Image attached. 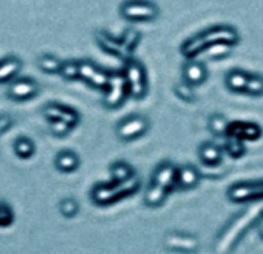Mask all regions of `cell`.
Here are the masks:
<instances>
[{
    "instance_id": "cell-1",
    "label": "cell",
    "mask_w": 263,
    "mask_h": 254,
    "mask_svg": "<svg viewBox=\"0 0 263 254\" xmlns=\"http://www.w3.org/2000/svg\"><path fill=\"white\" fill-rule=\"evenodd\" d=\"M239 40V34L234 28L231 26H216L211 29H206L205 32L186 40L182 45V52L186 57H194L197 56L202 49H206L210 45L216 43V42H227L230 45L237 43Z\"/></svg>"
},
{
    "instance_id": "cell-2",
    "label": "cell",
    "mask_w": 263,
    "mask_h": 254,
    "mask_svg": "<svg viewBox=\"0 0 263 254\" xmlns=\"http://www.w3.org/2000/svg\"><path fill=\"white\" fill-rule=\"evenodd\" d=\"M140 187V180L134 174L125 182H112L111 185H96L91 191V201L96 205L105 207L125 196L136 193Z\"/></svg>"
},
{
    "instance_id": "cell-3",
    "label": "cell",
    "mask_w": 263,
    "mask_h": 254,
    "mask_svg": "<svg viewBox=\"0 0 263 254\" xmlns=\"http://www.w3.org/2000/svg\"><path fill=\"white\" fill-rule=\"evenodd\" d=\"M263 213V205H256L250 210H247L243 214H240L237 219L233 221V224H230V227H227V230L222 233L216 248L219 253H225L230 251L233 248V245L237 242V239L245 233V230L260 216Z\"/></svg>"
},
{
    "instance_id": "cell-4",
    "label": "cell",
    "mask_w": 263,
    "mask_h": 254,
    "mask_svg": "<svg viewBox=\"0 0 263 254\" xmlns=\"http://www.w3.org/2000/svg\"><path fill=\"white\" fill-rule=\"evenodd\" d=\"M120 14L129 22H149L157 17L159 9L146 0H126L120 6Z\"/></svg>"
},
{
    "instance_id": "cell-5",
    "label": "cell",
    "mask_w": 263,
    "mask_h": 254,
    "mask_svg": "<svg viewBox=\"0 0 263 254\" xmlns=\"http://www.w3.org/2000/svg\"><path fill=\"white\" fill-rule=\"evenodd\" d=\"M125 77L129 89V96L134 99H143L148 91V82H146V72L140 62L129 60L126 63Z\"/></svg>"
},
{
    "instance_id": "cell-6",
    "label": "cell",
    "mask_w": 263,
    "mask_h": 254,
    "mask_svg": "<svg viewBox=\"0 0 263 254\" xmlns=\"http://www.w3.org/2000/svg\"><path fill=\"white\" fill-rule=\"evenodd\" d=\"M106 94L103 97V105L109 110H116L123 105L126 96L129 94L125 74H109V82L106 86Z\"/></svg>"
},
{
    "instance_id": "cell-7",
    "label": "cell",
    "mask_w": 263,
    "mask_h": 254,
    "mask_svg": "<svg viewBox=\"0 0 263 254\" xmlns=\"http://www.w3.org/2000/svg\"><path fill=\"white\" fill-rule=\"evenodd\" d=\"M39 93H40L39 83L31 77H23L9 83L6 96L14 102H26L34 99Z\"/></svg>"
},
{
    "instance_id": "cell-8",
    "label": "cell",
    "mask_w": 263,
    "mask_h": 254,
    "mask_svg": "<svg viewBox=\"0 0 263 254\" xmlns=\"http://www.w3.org/2000/svg\"><path fill=\"white\" fill-rule=\"evenodd\" d=\"M148 126H149V123L143 116L134 114V116H129V117L123 119L117 125L116 133L122 140H134V139L143 136L146 133Z\"/></svg>"
},
{
    "instance_id": "cell-9",
    "label": "cell",
    "mask_w": 263,
    "mask_h": 254,
    "mask_svg": "<svg viewBox=\"0 0 263 254\" xmlns=\"http://www.w3.org/2000/svg\"><path fill=\"white\" fill-rule=\"evenodd\" d=\"M79 79L86 82L92 88L106 89L108 82H109V74L97 68L92 62L82 60L79 62Z\"/></svg>"
},
{
    "instance_id": "cell-10",
    "label": "cell",
    "mask_w": 263,
    "mask_h": 254,
    "mask_svg": "<svg viewBox=\"0 0 263 254\" xmlns=\"http://www.w3.org/2000/svg\"><path fill=\"white\" fill-rule=\"evenodd\" d=\"M43 116L48 120L62 119V120L68 122L72 128L76 125H79V122H80V114L77 113V110H74L68 105L59 103V102H51V103L45 105L43 106Z\"/></svg>"
},
{
    "instance_id": "cell-11",
    "label": "cell",
    "mask_w": 263,
    "mask_h": 254,
    "mask_svg": "<svg viewBox=\"0 0 263 254\" xmlns=\"http://www.w3.org/2000/svg\"><path fill=\"white\" fill-rule=\"evenodd\" d=\"M228 197H230L233 202L251 201V199H262L263 182H259V184H242V185H234V187L228 191Z\"/></svg>"
},
{
    "instance_id": "cell-12",
    "label": "cell",
    "mask_w": 263,
    "mask_h": 254,
    "mask_svg": "<svg viewBox=\"0 0 263 254\" xmlns=\"http://www.w3.org/2000/svg\"><path fill=\"white\" fill-rule=\"evenodd\" d=\"M23 62L15 56H6L0 59V85L11 83L22 71Z\"/></svg>"
},
{
    "instance_id": "cell-13",
    "label": "cell",
    "mask_w": 263,
    "mask_h": 254,
    "mask_svg": "<svg viewBox=\"0 0 263 254\" xmlns=\"http://www.w3.org/2000/svg\"><path fill=\"white\" fill-rule=\"evenodd\" d=\"M54 165H55L57 171H60L63 174H69V173H74L79 170L80 157L77 156V153H74L71 150H62L55 154Z\"/></svg>"
},
{
    "instance_id": "cell-14",
    "label": "cell",
    "mask_w": 263,
    "mask_h": 254,
    "mask_svg": "<svg viewBox=\"0 0 263 254\" xmlns=\"http://www.w3.org/2000/svg\"><path fill=\"white\" fill-rule=\"evenodd\" d=\"M176 180H177V168L173 164L165 162L160 167H157L156 171L153 173L151 184H157L168 190L176 184Z\"/></svg>"
},
{
    "instance_id": "cell-15",
    "label": "cell",
    "mask_w": 263,
    "mask_h": 254,
    "mask_svg": "<svg viewBox=\"0 0 263 254\" xmlns=\"http://www.w3.org/2000/svg\"><path fill=\"white\" fill-rule=\"evenodd\" d=\"M206 68L200 63V62H188L185 66H183V79L186 83L193 85V86H197L200 83H203L206 80Z\"/></svg>"
},
{
    "instance_id": "cell-16",
    "label": "cell",
    "mask_w": 263,
    "mask_h": 254,
    "mask_svg": "<svg viewBox=\"0 0 263 254\" xmlns=\"http://www.w3.org/2000/svg\"><path fill=\"white\" fill-rule=\"evenodd\" d=\"M165 244L170 248L174 250H185V251H194L197 248V239L188 234L180 233H170L165 236Z\"/></svg>"
},
{
    "instance_id": "cell-17",
    "label": "cell",
    "mask_w": 263,
    "mask_h": 254,
    "mask_svg": "<svg viewBox=\"0 0 263 254\" xmlns=\"http://www.w3.org/2000/svg\"><path fill=\"white\" fill-rule=\"evenodd\" d=\"M12 150H14V153H15V156H17L18 159L28 160V159H31V157L34 156V153H35V145H34V142H32L29 137H26V136H18V137L14 140V143H12Z\"/></svg>"
},
{
    "instance_id": "cell-18",
    "label": "cell",
    "mask_w": 263,
    "mask_h": 254,
    "mask_svg": "<svg viewBox=\"0 0 263 254\" xmlns=\"http://www.w3.org/2000/svg\"><path fill=\"white\" fill-rule=\"evenodd\" d=\"M199 180H200V174L194 167H182L180 170H177L176 184L180 188H193L199 184Z\"/></svg>"
},
{
    "instance_id": "cell-19",
    "label": "cell",
    "mask_w": 263,
    "mask_h": 254,
    "mask_svg": "<svg viewBox=\"0 0 263 254\" xmlns=\"http://www.w3.org/2000/svg\"><path fill=\"white\" fill-rule=\"evenodd\" d=\"M165 199H166V188L157 184H151V187L145 193V204L151 208L160 207L165 202Z\"/></svg>"
},
{
    "instance_id": "cell-20",
    "label": "cell",
    "mask_w": 263,
    "mask_h": 254,
    "mask_svg": "<svg viewBox=\"0 0 263 254\" xmlns=\"http://www.w3.org/2000/svg\"><path fill=\"white\" fill-rule=\"evenodd\" d=\"M97 40H99V43H100V46L103 48V49H106L108 52H112V54H116V56H119V57H126V54H125V51H123V43H122V40L120 42H116L112 37H109L106 32H97Z\"/></svg>"
},
{
    "instance_id": "cell-21",
    "label": "cell",
    "mask_w": 263,
    "mask_h": 254,
    "mask_svg": "<svg viewBox=\"0 0 263 254\" xmlns=\"http://www.w3.org/2000/svg\"><path fill=\"white\" fill-rule=\"evenodd\" d=\"M37 66L40 68V71H43L46 74H59L60 66H62V60L52 54H43L39 57Z\"/></svg>"
},
{
    "instance_id": "cell-22",
    "label": "cell",
    "mask_w": 263,
    "mask_h": 254,
    "mask_svg": "<svg viewBox=\"0 0 263 254\" xmlns=\"http://www.w3.org/2000/svg\"><path fill=\"white\" fill-rule=\"evenodd\" d=\"M199 154L206 165H217L222 160V151L214 143H203L199 150Z\"/></svg>"
},
{
    "instance_id": "cell-23",
    "label": "cell",
    "mask_w": 263,
    "mask_h": 254,
    "mask_svg": "<svg viewBox=\"0 0 263 254\" xmlns=\"http://www.w3.org/2000/svg\"><path fill=\"white\" fill-rule=\"evenodd\" d=\"M247 80H248V74L239 69H231L227 74V86L231 91H245Z\"/></svg>"
},
{
    "instance_id": "cell-24",
    "label": "cell",
    "mask_w": 263,
    "mask_h": 254,
    "mask_svg": "<svg viewBox=\"0 0 263 254\" xmlns=\"http://www.w3.org/2000/svg\"><path fill=\"white\" fill-rule=\"evenodd\" d=\"M109 171H111V176H112V182H125V180H128L129 177L134 176L133 168L128 164H125V162L112 164Z\"/></svg>"
},
{
    "instance_id": "cell-25",
    "label": "cell",
    "mask_w": 263,
    "mask_h": 254,
    "mask_svg": "<svg viewBox=\"0 0 263 254\" xmlns=\"http://www.w3.org/2000/svg\"><path fill=\"white\" fill-rule=\"evenodd\" d=\"M228 120L223 117V116H220V114H214V116H211L210 117V120H208V126H210V131L213 133V134H216V136H219V137H222V136H225L227 134V131H228Z\"/></svg>"
},
{
    "instance_id": "cell-26",
    "label": "cell",
    "mask_w": 263,
    "mask_h": 254,
    "mask_svg": "<svg viewBox=\"0 0 263 254\" xmlns=\"http://www.w3.org/2000/svg\"><path fill=\"white\" fill-rule=\"evenodd\" d=\"M59 210H60V214L66 219H72L77 216L79 213V202L72 197H65L60 201L59 204Z\"/></svg>"
},
{
    "instance_id": "cell-27",
    "label": "cell",
    "mask_w": 263,
    "mask_h": 254,
    "mask_svg": "<svg viewBox=\"0 0 263 254\" xmlns=\"http://www.w3.org/2000/svg\"><path fill=\"white\" fill-rule=\"evenodd\" d=\"M230 51H231V45L227 43V42H216V43H213V45H210L206 48V52H208L210 59H214V60L227 57L230 54Z\"/></svg>"
},
{
    "instance_id": "cell-28",
    "label": "cell",
    "mask_w": 263,
    "mask_h": 254,
    "mask_svg": "<svg viewBox=\"0 0 263 254\" xmlns=\"http://www.w3.org/2000/svg\"><path fill=\"white\" fill-rule=\"evenodd\" d=\"M14 221H15V214H14L12 207L8 202L0 199V228L11 227L14 224Z\"/></svg>"
},
{
    "instance_id": "cell-29",
    "label": "cell",
    "mask_w": 263,
    "mask_h": 254,
    "mask_svg": "<svg viewBox=\"0 0 263 254\" xmlns=\"http://www.w3.org/2000/svg\"><path fill=\"white\" fill-rule=\"evenodd\" d=\"M59 74L65 80H76V79H79V62L77 60H65V62H62Z\"/></svg>"
},
{
    "instance_id": "cell-30",
    "label": "cell",
    "mask_w": 263,
    "mask_h": 254,
    "mask_svg": "<svg viewBox=\"0 0 263 254\" xmlns=\"http://www.w3.org/2000/svg\"><path fill=\"white\" fill-rule=\"evenodd\" d=\"M139 42H140V34H139L136 29H128V31L125 32L123 39H122L125 54L129 56V54L136 49V46L139 45Z\"/></svg>"
},
{
    "instance_id": "cell-31",
    "label": "cell",
    "mask_w": 263,
    "mask_h": 254,
    "mask_svg": "<svg viewBox=\"0 0 263 254\" xmlns=\"http://www.w3.org/2000/svg\"><path fill=\"white\" fill-rule=\"evenodd\" d=\"M71 130H72V126H71L68 122L62 120V119L49 120V131H51V134L55 136V137H65V136L69 134Z\"/></svg>"
},
{
    "instance_id": "cell-32",
    "label": "cell",
    "mask_w": 263,
    "mask_h": 254,
    "mask_svg": "<svg viewBox=\"0 0 263 254\" xmlns=\"http://www.w3.org/2000/svg\"><path fill=\"white\" fill-rule=\"evenodd\" d=\"M245 91L251 96H262L263 94V77L260 76H248Z\"/></svg>"
},
{
    "instance_id": "cell-33",
    "label": "cell",
    "mask_w": 263,
    "mask_h": 254,
    "mask_svg": "<svg viewBox=\"0 0 263 254\" xmlns=\"http://www.w3.org/2000/svg\"><path fill=\"white\" fill-rule=\"evenodd\" d=\"M227 150H228V153H230L231 157H240V156H243L245 147L242 143V139L240 137H234V136L228 137Z\"/></svg>"
},
{
    "instance_id": "cell-34",
    "label": "cell",
    "mask_w": 263,
    "mask_h": 254,
    "mask_svg": "<svg viewBox=\"0 0 263 254\" xmlns=\"http://www.w3.org/2000/svg\"><path fill=\"white\" fill-rule=\"evenodd\" d=\"M176 94H177V97H180L182 100H185V102H193L194 100V91H193V85H190V83H186V82H183V83H179L177 86H176Z\"/></svg>"
},
{
    "instance_id": "cell-35",
    "label": "cell",
    "mask_w": 263,
    "mask_h": 254,
    "mask_svg": "<svg viewBox=\"0 0 263 254\" xmlns=\"http://www.w3.org/2000/svg\"><path fill=\"white\" fill-rule=\"evenodd\" d=\"M14 123V119L9 114H0V136L6 133Z\"/></svg>"
},
{
    "instance_id": "cell-36",
    "label": "cell",
    "mask_w": 263,
    "mask_h": 254,
    "mask_svg": "<svg viewBox=\"0 0 263 254\" xmlns=\"http://www.w3.org/2000/svg\"><path fill=\"white\" fill-rule=\"evenodd\" d=\"M260 231H262V234H263V224H262V227H260Z\"/></svg>"
}]
</instances>
